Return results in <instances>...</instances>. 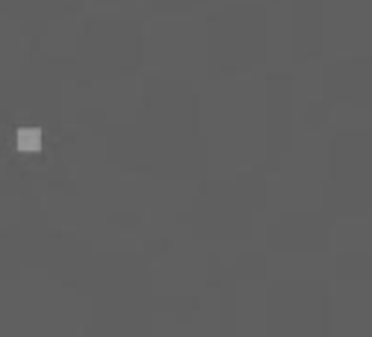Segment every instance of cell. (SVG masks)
I'll return each mask as SVG.
<instances>
[{"label": "cell", "instance_id": "cell-1", "mask_svg": "<svg viewBox=\"0 0 372 337\" xmlns=\"http://www.w3.org/2000/svg\"><path fill=\"white\" fill-rule=\"evenodd\" d=\"M18 143H21V148H27V151H36V148H39V130H21Z\"/></svg>", "mask_w": 372, "mask_h": 337}]
</instances>
